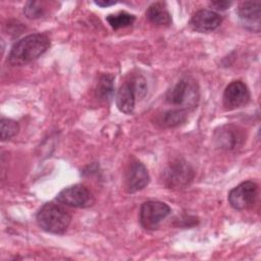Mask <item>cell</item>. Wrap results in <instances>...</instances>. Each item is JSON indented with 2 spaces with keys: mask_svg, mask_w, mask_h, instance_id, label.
I'll list each match as a JSON object with an SVG mask.
<instances>
[{
  "mask_svg": "<svg viewBox=\"0 0 261 261\" xmlns=\"http://www.w3.org/2000/svg\"><path fill=\"white\" fill-rule=\"evenodd\" d=\"M49 47L50 40L46 35L33 34L25 36L11 47L8 61L14 66L28 64L44 54Z\"/></svg>",
  "mask_w": 261,
  "mask_h": 261,
  "instance_id": "1",
  "label": "cell"
},
{
  "mask_svg": "<svg viewBox=\"0 0 261 261\" xmlns=\"http://www.w3.org/2000/svg\"><path fill=\"white\" fill-rule=\"evenodd\" d=\"M37 223L45 231L55 234L64 233L69 224L71 217L68 212L60 205L46 203L37 213Z\"/></svg>",
  "mask_w": 261,
  "mask_h": 261,
  "instance_id": "2",
  "label": "cell"
},
{
  "mask_svg": "<svg viewBox=\"0 0 261 261\" xmlns=\"http://www.w3.org/2000/svg\"><path fill=\"white\" fill-rule=\"evenodd\" d=\"M147 93L146 80L141 74L130 75L117 90L115 102L119 111L132 114L135 110L137 99H142Z\"/></svg>",
  "mask_w": 261,
  "mask_h": 261,
  "instance_id": "3",
  "label": "cell"
},
{
  "mask_svg": "<svg viewBox=\"0 0 261 261\" xmlns=\"http://www.w3.org/2000/svg\"><path fill=\"white\" fill-rule=\"evenodd\" d=\"M199 87L196 81L190 76L180 79L166 93V101L184 110L197 107L199 101Z\"/></svg>",
  "mask_w": 261,
  "mask_h": 261,
  "instance_id": "4",
  "label": "cell"
},
{
  "mask_svg": "<svg viewBox=\"0 0 261 261\" xmlns=\"http://www.w3.org/2000/svg\"><path fill=\"white\" fill-rule=\"evenodd\" d=\"M195 172L192 166L184 159L172 160L162 173V181L165 187L172 190H180L188 187L194 179Z\"/></svg>",
  "mask_w": 261,
  "mask_h": 261,
  "instance_id": "5",
  "label": "cell"
},
{
  "mask_svg": "<svg viewBox=\"0 0 261 261\" xmlns=\"http://www.w3.org/2000/svg\"><path fill=\"white\" fill-rule=\"evenodd\" d=\"M258 197V186L252 180H247L236 188L228 194V202L236 210H246L255 204Z\"/></svg>",
  "mask_w": 261,
  "mask_h": 261,
  "instance_id": "6",
  "label": "cell"
},
{
  "mask_svg": "<svg viewBox=\"0 0 261 261\" xmlns=\"http://www.w3.org/2000/svg\"><path fill=\"white\" fill-rule=\"evenodd\" d=\"M58 203L74 208H87L94 204L92 193L83 185H74L60 191L56 196Z\"/></svg>",
  "mask_w": 261,
  "mask_h": 261,
  "instance_id": "7",
  "label": "cell"
},
{
  "mask_svg": "<svg viewBox=\"0 0 261 261\" xmlns=\"http://www.w3.org/2000/svg\"><path fill=\"white\" fill-rule=\"evenodd\" d=\"M170 213V207L160 201H147L140 210V222L146 229H156Z\"/></svg>",
  "mask_w": 261,
  "mask_h": 261,
  "instance_id": "8",
  "label": "cell"
},
{
  "mask_svg": "<svg viewBox=\"0 0 261 261\" xmlns=\"http://www.w3.org/2000/svg\"><path fill=\"white\" fill-rule=\"evenodd\" d=\"M250 91L242 81L231 82L223 93V106L227 110L237 109L247 105L250 101Z\"/></svg>",
  "mask_w": 261,
  "mask_h": 261,
  "instance_id": "9",
  "label": "cell"
},
{
  "mask_svg": "<svg viewBox=\"0 0 261 261\" xmlns=\"http://www.w3.org/2000/svg\"><path fill=\"white\" fill-rule=\"evenodd\" d=\"M150 181L147 168L143 163L135 160L129 163L124 175V187L127 193H136L143 190Z\"/></svg>",
  "mask_w": 261,
  "mask_h": 261,
  "instance_id": "10",
  "label": "cell"
},
{
  "mask_svg": "<svg viewBox=\"0 0 261 261\" xmlns=\"http://www.w3.org/2000/svg\"><path fill=\"white\" fill-rule=\"evenodd\" d=\"M238 16L242 25L255 33L260 32L261 3L259 1H245L238 7Z\"/></svg>",
  "mask_w": 261,
  "mask_h": 261,
  "instance_id": "11",
  "label": "cell"
},
{
  "mask_svg": "<svg viewBox=\"0 0 261 261\" xmlns=\"http://www.w3.org/2000/svg\"><path fill=\"white\" fill-rule=\"evenodd\" d=\"M215 142L218 147L225 150H234L241 147L245 141L243 130L236 125H223L215 132Z\"/></svg>",
  "mask_w": 261,
  "mask_h": 261,
  "instance_id": "12",
  "label": "cell"
},
{
  "mask_svg": "<svg viewBox=\"0 0 261 261\" xmlns=\"http://www.w3.org/2000/svg\"><path fill=\"white\" fill-rule=\"evenodd\" d=\"M222 21L221 16L212 10L202 9L197 11L191 18L190 24L194 31L207 33L216 30Z\"/></svg>",
  "mask_w": 261,
  "mask_h": 261,
  "instance_id": "13",
  "label": "cell"
},
{
  "mask_svg": "<svg viewBox=\"0 0 261 261\" xmlns=\"http://www.w3.org/2000/svg\"><path fill=\"white\" fill-rule=\"evenodd\" d=\"M147 18L156 25L167 27L171 24V15L166 7L159 2L151 4L146 11Z\"/></svg>",
  "mask_w": 261,
  "mask_h": 261,
  "instance_id": "14",
  "label": "cell"
},
{
  "mask_svg": "<svg viewBox=\"0 0 261 261\" xmlns=\"http://www.w3.org/2000/svg\"><path fill=\"white\" fill-rule=\"evenodd\" d=\"M187 111L180 108H173L164 111L157 116V123L163 127H175L187 120Z\"/></svg>",
  "mask_w": 261,
  "mask_h": 261,
  "instance_id": "15",
  "label": "cell"
},
{
  "mask_svg": "<svg viewBox=\"0 0 261 261\" xmlns=\"http://www.w3.org/2000/svg\"><path fill=\"white\" fill-rule=\"evenodd\" d=\"M114 93V77L111 74H102L96 86V97L104 102H108Z\"/></svg>",
  "mask_w": 261,
  "mask_h": 261,
  "instance_id": "16",
  "label": "cell"
},
{
  "mask_svg": "<svg viewBox=\"0 0 261 261\" xmlns=\"http://www.w3.org/2000/svg\"><path fill=\"white\" fill-rule=\"evenodd\" d=\"M106 20L110 24V27L114 30H118L121 28H125L128 25H132L134 21L136 20V16L127 13L125 11H119L117 13L109 14L106 17Z\"/></svg>",
  "mask_w": 261,
  "mask_h": 261,
  "instance_id": "17",
  "label": "cell"
},
{
  "mask_svg": "<svg viewBox=\"0 0 261 261\" xmlns=\"http://www.w3.org/2000/svg\"><path fill=\"white\" fill-rule=\"evenodd\" d=\"M19 126L18 123L10 118H2L0 122V130H1V140L6 141L14 137L18 133Z\"/></svg>",
  "mask_w": 261,
  "mask_h": 261,
  "instance_id": "18",
  "label": "cell"
},
{
  "mask_svg": "<svg viewBox=\"0 0 261 261\" xmlns=\"http://www.w3.org/2000/svg\"><path fill=\"white\" fill-rule=\"evenodd\" d=\"M23 12L27 15V17L29 18H39L41 16L44 15L45 9L43 6V3L38 2V1H29L27 2L24 8H23Z\"/></svg>",
  "mask_w": 261,
  "mask_h": 261,
  "instance_id": "19",
  "label": "cell"
},
{
  "mask_svg": "<svg viewBox=\"0 0 261 261\" xmlns=\"http://www.w3.org/2000/svg\"><path fill=\"white\" fill-rule=\"evenodd\" d=\"M232 3L230 1H212L210 2V6L216 10H226L228 7H230Z\"/></svg>",
  "mask_w": 261,
  "mask_h": 261,
  "instance_id": "20",
  "label": "cell"
},
{
  "mask_svg": "<svg viewBox=\"0 0 261 261\" xmlns=\"http://www.w3.org/2000/svg\"><path fill=\"white\" fill-rule=\"evenodd\" d=\"M115 3H116L115 1H95V4H97L98 6H101V7L111 6V5H114Z\"/></svg>",
  "mask_w": 261,
  "mask_h": 261,
  "instance_id": "21",
  "label": "cell"
}]
</instances>
